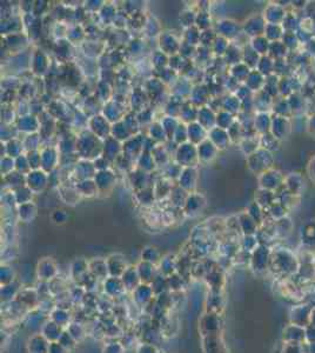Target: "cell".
Segmentation results:
<instances>
[{
    "label": "cell",
    "mask_w": 315,
    "mask_h": 353,
    "mask_svg": "<svg viewBox=\"0 0 315 353\" xmlns=\"http://www.w3.org/2000/svg\"><path fill=\"white\" fill-rule=\"evenodd\" d=\"M313 307L314 306L309 305V304H299V305L293 306L289 311L290 324L300 325L303 327L309 325L311 312Z\"/></svg>",
    "instance_id": "cell-1"
},
{
    "label": "cell",
    "mask_w": 315,
    "mask_h": 353,
    "mask_svg": "<svg viewBox=\"0 0 315 353\" xmlns=\"http://www.w3.org/2000/svg\"><path fill=\"white\" fill-rule=\"evenodd\" d=\"M298 269L297 261L288 252L276 253V258L274 259V271L282 273V275H290L294 273Z\"/></svg>",
    "instance_id": "cell-2"
},
{
    "label": "cell",
    "mask_w": 315,
    "mask_h": 353,
    "mask_svg": "<svg viewBox=\"0 0 315 353\" xmlns=\"http://www.w3.org/2000/svg\"><path fill=\"white\" fill-rule=\"evenodd\" d=\"M282 340L284 343L305 344L306 343V331L305 327L300 325L289 324L282 331Z\"/></svg>",
    "instance_id": "cell-3"
},
{
    "label": "cell",
    "mask_w": 315,
    "mask_h": 353,
    "mask_svg": "<svg viewBox=\"0 0 315 353\" xmlns=\"http://www.w3.org/2000/svg\"><path fill=\"white\" fill-rule=\"evenodd\" d=\"M132 293H133L134 302L140 306L147 305V304H149L150 300L153 299V297L155 295L152 286H150V284H144V283H141L140 285L136 287Z\"/></svg>",
    "instance_id": "cell-4"
},
{
    "label": "cell",
    "mask_w": 315,
    "mask_h": 353,
    "mask_svg": "<svg viewBox=\"0 0 315 353\" xmlns=\"http://www.w3.org/2000/svg\"><path fill=\"white\" fill-rule=\"evenodd\" d=\"M50 341L43 335H34L27 340V353H48Z\"/></svg>",
    "instance_id": "cell-5"
},
{
    "label": "cell",
    "mask_w": 315,
    "mask_h": 353,
    "mask_svg": "<svg viewBox=\"0 0 315 353\" xmlns=\"http://www.w3.org/2000/svg\"><path fill=\"white\" fill-rule=\"evenodd\" d=\"M64 327H61L60 325L56 324L52 320H47L46 322H44L42 326V330H40V335H43L47 339L50 343H53V341H58L61 337L62 333H64Z\"/></svg>",
    "instance_id": "cell-6"
},
{
    "label": "cell",
    "mask_w": 315,
    "mask_h": 353,
    "mask_svg": "<svg viewBox=\"0 0 315 353\" xmlns=\"http://www.w3.org/2000/svg\"><path fill=\"white\" fill-rule=\"evenodd\" d=\"M106 265H107L109 277L120 278L124 275L125 271L127 270L125 259L120 256L109 257L107 261H106Z\"/></svg>",
    "instance_id": "cell-7"
},
{
    "label": "cell",
    "mask_w": 315,
    "mask_h": 353,
    "mask_svg": "<svg viewBox=\"0 0 315 353\" xmlns=\"http://www.w3.org/2000/svg\"><path fill=\"white\" fill-rule=\"evenodd\" d=\"M270 261V252L267 251V248L264 247V246H260V247L255 248L253 253V259H252V264H253V269L257 271V272H262L267 269L268 262Z\"/></svg>",
    "instance_id": "cell-8"
},
{
    "label": "cell",
    "mask_w": 315,
    "mask_h": 353,
    "mask_svg": "<svg viewBox=\"0 0 315 353\" xmlns=\"http://www.w3.org/2000/svg\"><path fill=\"white\" fill-rule=\"evenodd\" d=\"M57 275V266L53 261L50 259H45V261H40L37 267V277L40 280L47 281L51 280L56 277Z\"/></svg>",
    "instance_id": "cell-9"
},
{
    "label": "cell",
    "mask_w": 315,
    "mask_h": 353,
    "mask_svg": "<svg viewBox=\"0 0 315 353\" xmlns=\"http://www.w3.org/2000/svg\"><path fill=\"white\" fill-rule=\"evenodd\" d=\"M121 281L124 284L125 290L127 291H134L139 285L141 284L140 277L138 275V271H136V267H127V270L125 271L124 275L121 276Z\"/></svg>",
    "instance_id": "cell-10"
},
{
    "label": "cell",
    "mask_w": 315,
    "mask_h": 353,
    "mask_svg": "<svg viewBox=\"0 0 315 353\" xmlns=\"http://www.w3.org/2000/svg\"><path fill=\"white\" fill-rule=\"evenodd\" d=\"M104 291L109 297H118L125 291L124 284H122L121 278L117 277H108L105 279L104 283Z\"/></svg>",
    "instance_id": "cell-11"
},
{
    "label": "cell",
    "mask_w": 315,
    "mask_h": 353,
    "mask_svg": "<svg viewBox=\"0 0 315 353\" xmlns=\"http://www.w3.org/2000/svg\"><path fill=\"white\" fill-rule=\"evenodd\" d=\"M136 271H138V275L140 277L141 283L144 284H150L153 281V279L155 278V267L150 262H139L138 266H136Z\"/></svg>",
    "instance_id": "cell-12"
},
{
    "label": "cell",
    "mask_w": 315,
    "mask_h": 353,
    "mask_svg": "<svg viewBox=\"0 0 315 353\" xmlns=\"http://www.w3.org/2000/svg\"><path fill=\"white\" fill-rule=\"evenodd\" d=\"M202 327L207 331L210 335H215L220 328V319L214 313H210L205 316L202 319Z\"/></svg>",
    "instance_id": "cell-13"
},
{
    "label": "cell",
    "mask_w": 315,
    "mask_h": 353,
    "mask_svg": "<svg viewBox=\"0 0 315 353\" xmlns=\"http://www.w3.org/2000/svg\"><path fill=\"white\" fill-rule=\"evenodd\" d=\"M51 320L56 322V324L60 325L61 327H67L68 325L71 324L70 322L71 316L66 310H64V308H56V310L51 313Z\"/></svg>",
    "instance_id": "cell-14"
},
{
    "label": "cell",
    "mask_w": 315,
    "mask_h": 353,
    "mask_svg": "<svg viewBox=\"0 0 315 353\" xmlns=\"http://www.w3.org/2000/svg\"><path fill=\"white\" fill-rule=\"evenodd\" d=\"M150 286H152L155 295L164 294L167 290L169 289L168 278H166V276H163V275L155 276V278L153 279V281L150 283Z\"/></svg>",
    "instance_id": "cell-15"
},
{
    "label": "cell",
    "mask_w": 315,
    "mask_h": 353,
    "mask_svg": "<svg viewBox=\"0 0 315 353\" xmlns=\"http://www.w3.org/2000/svg\"><path fill=\"white\" fill-rule=\"evenodd\" d=\"M19 293V287L15 283H11L7 284V285H2L1 286V300L2 302H11V300L15 299Z\"/></svg>",
    "instance_id": "cell-16"
},
{
    "label": "cell",
    "mask_w": 315,
    "mask_h": 353,
    "mask_svg": "<svg viewBox=\"0 0 315 353\" xmlns=\"http://www.w3.org/2000/svg\"><path fill=\"white\" fill-rule=\"evenodd\" d=\"M90 269H91L92 275L94 276L95 278H105L106 276L108 275L106 261H93L92 264L90 265Z\"/></svg>",
    "instance_id": "cell-17"
},
{
    "label": "cell",
    "mask_w": 315,
    "mask_h": 353,
    "mask_svg": "<svg viewBox=\"0 0 315 353\" xmlns=\"http://www.w3.org/2000/svg\"><path fill=\"white\" fill-rule=\"evenodd\" d=\"M159 261H160V253L155 247L149 246V247H146L142 251V261H147L154 265Z\"/></svg>",
    "instance_id": "cell-18"
},
{
    "label": "cell",
    "mask_w": 315,
    "mask_h": 353,
    "mask_svg": "<svg viewBox=\"0 0 315 353\" xmlns=\"http://www.w3.org/2000/svg\"><path fill=\"white\" fill-rule=\"evenodd\" d=\"M66 331L73 337V338H75V340L76 341V343L80 341L85 336L83 326H81L80 324H76V322H71V324L67 326Z\"/></svg>",
    "instance_id": "cell-19"
},
{
    "label": "cell",
    "mask_w": 315,
    "mask_h": 353,
    "mask_svg": "<svg viewBox=\"0 0 315 353\" xmlns=\"http://www.w3.org/2000/svg\"><path fill=\"white\" fill-rule=\"evenodd\" d=\"M205 349L207 353H220V344L214 335H208L205 341Z\"/></svg>",
    "instance_id": "cell-20"
},
{
    "label": "cell",
    "mask_w": 315,
    "mask_h": 353,
    "mask_svg": "<svg viewBox=\"0 0 315 353\" xmlns=\"http://www.w3.org/2000/svg\"><path fill=\"white\" fill-rule=\"evenodd\" d=\"M13 280H15V271L9 266H1V270H0L1 285H7V284L13 283Z\"/></svg>",
    "instance_id": "cell-21"
},
{
    "label": "cell",
    "mask_w": 315,
    "mask_h": 353,
    "mask_svg": "<svg viewBox=\"0 0 315 353\" xmlns=\"http://www.w3.org/2000/svg\"><path fill=\"white\" fill-rule=\"evenodd\" d=\"M58 341L65 347V349L67 350V351H71V350L75 349V345H76V341L75 340V338H73V337L71 336L66 330L64 331V333H62L61 337H60V339Z\"/></svg>",
    "instance_id": "cell-22"
},
{
    "label": "cell",
    "mask_w": 315,
    "mask_h": 353,
    "mask_svg": "<svg viewBox=\"0 0 315 353\" xmlns=\"http://www.w3.org/2000/svg\"><path fill=\"white\" fill-rule=\"evenodd\" d=\"M305 344L285 343L284 347H282V353H306Z\"/></svg>",
    "instance_id": "cell-23"
},
{
    "label": "cell",
    "mask_w": 315,
    "mask_h": 353,
    "mask_svg": "<svg viewBox=\"0 0 315 353\" xmlns=\"http://www.w3.org/2000/svg\"><path fill=\"white\" fill-rule=\"evenodd\" d=\"M161 272H163L164 276H167V277H169V276L173 275L174 272V262L172 261V259L169 258H165L161 261Z\"/></svg>",
    "instance_id": "cell-24"
},
{
    "label": "cell",
    "mask_w": 315,
    "mask_h": 353,
    "mask_svg": "<svg viewBox=\"0 0 315 353\" xmlns=\"http://www.w3.org/2000/svg\"><path fill=\"white\" fill-rule=\"evenodd\" d=\"M103 353H124V346L118 341H112L104 346Z\"/></svg>",
    "instance_id": "cell-25"
},
{
    "label": "cell",
    "mask_w": 315,
    "mask_h": 353,
    "mask_svg": "<svg viewBox=\"0 0 315 353\" xmlns=\"http://www.w3.org/2000/svg\"><path fill=\"white\" fill-rule=\"evenodd\" d=\"M168 287L173 291H178L182 287V280L179 276L172 275L168 277Z\"/></svg>",
    "instance_id": "cell-26"
},
{
    "label": "cell",
    "mask_w": 315,
    "mask_h": 353,
    "mask_svg": "<svg viewBox=\"0 0 315 353\" xmlns=\"http://www.w3.org/2000/svg\"><path fill=\"white\" fill-rule=\"evenodd\" d=\"M87 271V265L85 264L84 261H78L73 265L72 273L75 278H80L81 276H84Z\"/></svg>",
    "instance_id": "cell-27"
},
{
    "label": "cell",
    "mask_w": 315,
    "mask_h": 353,
    "mask_svg": "<svg viewBox=\"0 0 315 353\" xmlns=\"http://www.w3.org/2000/svg\"><path fill=\"white\" fill-rule=\"evenodd\" d=\"M136 353H159V351L154 345L145 343V344H141L140 346L138 347Z\"/></svg>",
    "instance_id": "cell-28"
},
{
    "label": "cell",
    "mask_w": 315,
    "mask_h": 353,
    "mask_svg": "<svg viewBox=\"0 0 315 353\" xmlns=\"http://www.w3.org/2000/svg\"><path fill=\"white\" fill-rule=\"evenodd\" d=\"M306 331V343H315V325H307Z\"/></svg>",
    "instance_id": "cell-29"
},
{
    "label": "cell",
    "mask_w": 315,
    "mask_h": 353,
    "mask_svg": "<svg viewBox=\"0 0 315 353\" xmlns=\"http://www.w3.org/2000/svg\"><path fill=\"white\" fill-rule=\"evenodd\" d=\"M67 351L59 341H53V343H50V347H48V353H68Z\"/></svg>",
    "instance_id": "cell-30"
},
{
    "label": "cell",
    "mask_w": 315,
    "mask_h": 353,
    "mask_svg": "<svg viewBox=\"0 0 315 353\" xmlns=\"http://www.w3.org/2000/svg\"><path fill=\"white\" fill-rule=\"evenodd\" d=\"M306 353H315V343H306Z\"/></svg>",
    "instance_id": "cell-31"
},
{
    "label": "cell",
    "mask_w": 315,
    "mask_h": 353,
    "mask_svg": "<svg viewBox=\"0 0 315 353\" xmlns=\"http://www.w3.org/2000/svg\"><path fill=\"white\" fill-rule=\"evenodd\" d=\"M309 324L315 325V306H314L313 308H312V312H311V319H309Z\"/></svg>",
    "instance_id": "cell-32"
}]
</instances>
